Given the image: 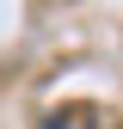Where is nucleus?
Here are the masks:
<instances>
[{
  "mask_svg": "<svg viewBox=\"0 0 123 129\" xmlns=\"http://www.w3.org/2000/svg\"><path fill=\"white\" fill-rule=\"evenodd\" d=\"M43 129H123L117 111H105V105H55L49 117H43Z\"/></svg>",
  "mask_w": 123,
  "mask_h": 129,
  "instance_id": "obj_1",
  "label": "nucleus"
}]
</instances>
